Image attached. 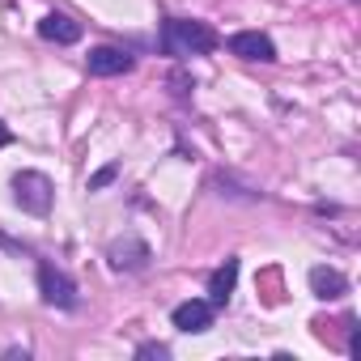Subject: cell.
Returning a JSON list of instances; mask_svg holds the SVG:
<instances>
[{"instance_id":"obj_1","label":"cell","mask_w":361,"mask_h":361,"mask_svg":"<svg viewBox=\"0 0 361 361\" xmlns=\"http://www.w3.org/2000/svg\"><path fill=\"white\" fill-rule=\"evenodd\" d=\"M161 43L174 51V56H209V51H217V30L209 26V22H188V18H174V22H166V30H161Z\"/></svg>"},{"instance_id":"obj_2","label":"cell","mask_w":361,"mask_h":361,"mask_svg":"<svg viewBox=\"0 0 361 361\" xmlns=\"http://www.w3.org/2000/svg\"><path fill=\"white\" fill-rule=\"evenodd\" d=\"M13 196H18V204H22L26 213L43 217V213L51 209V200H56V188H51V178H47V174H39V170H22V174L13 178Z\"/></svg>"},{"instance_id":"obj_3","label":"cell","mask_w":361,"mask_h":361,"mask_svg":"<svg viewBox=\"0 0 361 361\" xmlns=\"http://www.w3.org/2000/svg\"><path fill=\"white\" fill-rule=\"evenodd\" d=\"M39 289H43V302H47V306H60V310L77 306V285L68 281V272H60V268H51V264L39 268Z\"/></svg>"},{"instance_id":"obj_4","label":"cell","mask_w":361,"mask_h":361,"mask_svg":"<svg viewBox=\"0 0 361 361\" xmlns=\"http://www.w3.org/2000/svg\"><path fill=\"white\" fill-rule=\"evenodd\" d=\"M230 51H234L238 60H259V64H272V60H276L272 39L259 35V30H243V35H234V39H230Z\"/></svg>"},{"instance_id":"obj_5","label":"cell","mask_w":361,"mask_h":361,"mask_svg":"<svg viewBox=\"0 0 361 361\" xmlns=\"http://www.w3.org/2000/svg\"><path fill=\"white\" fill-rule=\"evenodd\" d=\"M174 327L178 331H209L213 327V302H183V306H174Z\"/></svg>"},{"instance_id":"obj_6","label":"cell","mask_w":361,"mask_h":361,"mask_svg":"<svg viewBox=\"0 0 361 361\" xmlns=\"http://www.w3.org/2000/svg\"><path fill=\"white\" fill-rule=\"evenodd\" d=\"M132 68V56L123 47H94L90 51V73L94 77H123Z\"/></svg>"},{"instance_id":"obj_7","label":"cell","mask_w":361,"mask_h":361,"mask_svg":"<svg viewBox=\"0 0 361 361\" xmlns=\"http://www.w3.org/2000/svg\"><path fill=\"white\" fill-rule=\"evenodd\" d=\"M39 35H43L47 43H77V39H81V26H77L68 13H47V18L39 22Z\"/></svg>"},{"instance_id":"obj_8","label":"cell","mask_w":361,"mask_h":361,"mask_svg":"<svg viewBox=\"0 0 361 361\" xmlns=\"http://www.w3.org/2000/svg\"><path fill=\"white\" fill-rule=\"evenodd\" d=\"M234 281H238V259H226V264L213 272V281H209V302H213V306H226L230 293H234Z\"/></svg>"},{"instance_id":"obj_9","label":"cell","mask_w":361,"mask_h":361,"mask_svg":"<svg viewBox=\"0 0 361 361\" xmlns=\"http://www.w3.org/2000/svg\"><path fill=\"white\" fill-rule=\"evenodd\" d=\"M310 289H314V298L327 302V298H340V293L348 289V281H344L336 268H314V272H310Z\"/></svg>"},{"instance_id":"obj_10","label":"cell","mask_w":361,"mask_h":361,"mask_svg":"<svg viewBox=\"0 0 361 361\" xmlns=\"http://www.w3.org/2000/svg\"><path fill=\"white\" fill-rule=\"evenodd\" d=\"M111 178H115V166H106V170H98V174L90 178V192H98V188H106V183H111Z\"/></svg>"},{"instance_id":"obj_11","label":"cell","mask_w":361,"mask_h":361,"mask_svg":"<svg viewBox=\"0 0 361 361\" xmlns=\"http://www.w3.org/2000/svg\"><path fill=\"white\" fill-rule=\"evenodd\" d=\"M140 357H166V348L161 344H140Z\"/></svg>"},{"instance_id":"obj_12","label":"cell","mask_w":361,"mask_h":361,"mask_svg":"<svg viewBox=\"0 0 361 361\" xmlns=\"http://www.w3.org/2000/svg\"><path fill=\"white\" fill-rule=\"evenodd\" d=\"M9 140H13V132H9V128H5V123H0V149H5V145H9Z\"/></svg>"}]
</instances>
